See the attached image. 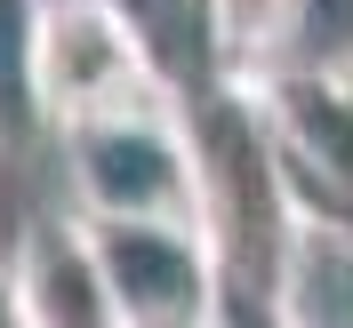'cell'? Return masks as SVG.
Instances as JSON below:
<instances>
[{"label": "cell", "instance_id": "obj_2", "mask_svg": "<svg viewBox=\"0 0 353 328\" xmlns=\"http://www.w3.org/2000/svg\"><path fill=\"white\" fill-rule=\"evenodd\" d=\"M97 281L121 328H217L225 320V264L201 224L145 217H81Z\"/></svg>", "mask_w": 353, "mask_h": 328}, {"label": "cell", "instance_id": "obj_7", "mask_svg": "<svg viewBox=\"0 0 353 328\" xmlns=\"http://www.w3.org/2000/svg\"><path fill=\"white\" fill-rule=\"evenodd\" d=\"M297 65V0H201V80L257 96Z\"/></svg>", "mask_w": 353, "mask_h": 328}, {"label": "cell", "instance_id": "obj_8", "mask_svg": "<svg viewBox=\"0 0 353 328\" xmlns=\"http://www.w3.org/2000/svg\"><path fill=\"white\" fill-rule=\"evenodd\" d=\"M41 8L48 0H0V160L48 144L41 120Z\"/></svg>", "mask_w": 353, "mask_h": 328}, {"label": "cell", "instance_id": "obj_10", "mask_svg": "<svg viewBox=\"0 0 353 328\" xmlns=\"http://www.w3.org/2000/svg\"><path fill=\"white\" fill-rule=\"evenodd\" d=\"M321 72H337V80L353 88V48H345V56H337V65H321Z\"/></svg>", "mask_w": 353, "mask_h": 328}, {"label": "cell", "instance_id": "obj_6", "mask_svg": "<svg viewBox=\"0 0 353 328\" xmlns=\"http://www.w3.org/2000/svg\"><path fill=\"white\" fill-rule=\"evenodd\" d=\"M257 305L273 328H353V217L297 200Z\"/></svg>", "mask_w": 353, "mask_h": 328}, {"label": "cell", "instance_id": "obj_3", "mask_svg": "<svg viewBox=\"0 0 353 328\" xmlns=\"http://www.w3.org/2000/svg\"><path fill=\"white\" fill-rule=\"evenodd\" d=\"M185 80L161 72V56L137 41V24L112 0H48L41 8V120L48 136L105 120V112L176 96Z\"/></svg>", "mask_w": 353, "mask_h": 328}, {"label": "cell", "instance_id": "obj_5", "mask_svg": "<svg viewBox=\"0 0 353 328\" xmlns=\"http://www.w3.org/2000/svg\"><path fill=\"white\" fill-rule=\"evenodd\" d=\"M8 272H17V296H24V320L32 328H121L72 208H41V217L17 224Z\"/></svg>", "mask_w": 353, "mask_h": 328}, {"label": "cell", "instance_id": "obj_9", "mask_svg": "<svg viewBox=\"0 0 353 328\" xmlns=\"http://www.w3.org/2000/svg\"><path fill=\"white\" fill-rule=\"evenodd\" d=\"M0 328H32L24 320V296H17V272L0 264Z\"/></svg>", "mask_w": 353, "mask_h": 328}, {"label": "cell", "instance_id": "obj_4", "mask_svg": "<svg viewBox=\"0 0 353 328\" xmlns=\"http://www.w3.org/2000/svg\"><path fill=\"white\" fill-rule=\"evenodd\" d=\"M257 112L289 168V193L305 208L353 217V88L321 65H289L281 80L257 88Z\"/></svg>", "mask_w": 353, "mask_h": 328}, {"label": "cell", "instance_id": "obj_1", "mask_svg": "<svg viewBox=\"0 0 353 328\" xmlns=\"http://www.w3.org/2000/svg\"><path fill=\"white\" fill-rule=\"evenodd\" d=\"M65 153V208L72 217H145V224H201V144H193V88L153 105L105 112L48 136Z\"/></svg>", "mask_w": 353, "mask_h": 328}]
</instances>
